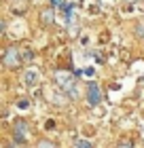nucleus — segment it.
I'll list each match as a JSON object with an SVG mask.
<instances>
[{
  "label": "nucleus",
  "instance_id": "423d86ee",
  "mask_svg": "<svg viewBox=\"0 0 144 148\" xmlns=\"http://www.w3.org/2000/svg\"><path fill=\"white\" fill-rule=\"evenodd\" d=\"M38 80H40V74L34 70V68L25 70V74H23V83L28 85V87H36V85H38Z\"/></svg>",
  "mask_w": 144,
  "mask_h": 148
},
{
  "label": "nucleus",
  "instance_id": "f03ea898",
  "mask_svg": "<svg viewBox=\"0 0 144 148\" xmlns=\"http://www.w3.org/2000/svg\"><path fill=\"white\" fill-rule=\"evenodd\" d=\"M21 64H23L21 51H19L17 47H6L4 53H2V66H4V68L17 70V68H21Z\"/></svg>",
  "mask_w": 144,
  "mask_h": 148
},
{
  "label": "nucleus",
  "instance_id": "0eeeda50",
  "mask_svg": "<svg viewBox=\"0 0 144 148\" xmlns=\"http://www.w3.org/2000/svg\"><path fill=\"white\" fill-rule=\"evenodd\" d=\"M76 146H79V148H91L93 144L89 142V140H83V138H79V140H76Z\"/></svg>",
  "mask_w": 144,
  "mask_h": 148
},
{
  "label": "nucleus",
  "instance_id": "f257e3e1",
  "mask_svg": "<svg viewBox=\"0 0 144 148\" xmlns=\"http://www.w3.org/2000/svg\"><path fill=\"white\" fill-rule=\"evenodd\" d=\"M53 80H55V85H57L59 91L68 93V97H72V99L79 97V93H76V80H74V76L68 70H55Z\"/></svg>",
  "mask_w": 144,
  "mask_h": 148
},
{
  "label": "nucleus",
  "instance_id": "1a4fd4ad",
  "mask_svg": "<svg viewBox=\"0 0 144 148\" xmlns=\"http://www.w3.org/2000/svg\"><path fill=\"white\" fill-rule=\"evenodd\" d=\"M38 146H49V148H53V146H57V144L53 142V140H40Z\"/></svg>",
  "mask_w": 144,
  "mask_h": 148
},
{
  "label": "nucleus",
  "instance_id": "9d476101",
  "mask_svg": "<svg viewBox=\"0 0 144 148\" xmlns=\"http://www.w3.org/2000/svg\"><path fill=\"white\" fill-rule=\"evenodd\" d=\"M51 6H66V0H51Z\"/></svg>",
  "mask_w": 144,
  "mask_h": 148
},
{
  "label": "nucleus",
  "instance_id": "7ed1b4c3",
  "mask_svg": "<svg viewBox=\"0 0 144 148\" xmlns=\"http://www.w3.org/2000/svg\"><path fill=\"white\" fill-rule=\"evenodd\" d=\"M28 138H30V125L25 123L23 119H17L15 121V127H13V142H11V146H23V144H28Z\"/></svg>",
  "mask_w": 144,
  "mask_h": 148
},
{
  "label": "nucleus",
  "instance_id": "39448f33",
  "mask_svg": "<svg viewBox=\"0 0 144 148\" xmlns=\"http://www.w3.org/2000/svg\"><path fill=\"white\" fill-rule=\"evenodd\" d=\"M40 21H43V25H51L53 21H55V6H47V9L40 11Z\"/></svg>",
  "mask_w": 144,
  "mask_h": 148
},
{
  "label": "nucleus",
  "instance_id": "6e6552de",
  "mask_svg": "<svg viewBox=\"0 0 144 148\" xmlns=\"http://www.w3.org/2000/svg\"><path fill=\"white\" fill-rule=\"evenodd\" d=\"M136 36H138V38H144V23H138V25H136Z\"/></svg>",
  "mask_w": 144,
  "mask_h": 148
},
{
  "label": "nucleus",
  "instance_id": "20e7f679",
  "mask_svg": "<svg viewBox=\"0 0 144 148\" xmlns=\"http://www.w3.org/2000/svg\"><path fill=\"white\" fill-rule=\"evenodd\" d=\"M85 99H87L89 106H98L102 102V91H100L98 83H93V80L87 83V95H85Z\"/></svg>",
  "mask_w": 144,
  "mask_h": 148
},
{
  "label": "nucleus",
  "instance_id": "9b49d317",
  "mask_svg": "<svg viewBox=\"0 0 144 148\" xmlns=\"http://www.w3.org/2000/svg\"><path fill=\"white\" fill-rule=\"evenodd\" d=\"M119 146H134V142H132V140H121Z\"/></svg>",
  "mask_w": 144,
  "mask_h": 148
},
{
  "label": "nucleus",
  "instance_id": "f8f14e48",
  "mask_svg": "<svg viewBox=\"0 0 144 148\" xmlns=\"http://www.w3.org/2000/svg\"><path fill=\"white\" fill-rule=\"evenodd\" d=\"M125 2H140V0H125Z\"/></svg>",
  "mask_w": 144,
  "mask_h": 148
}]
</instances>
